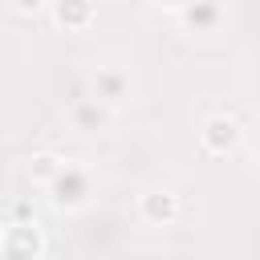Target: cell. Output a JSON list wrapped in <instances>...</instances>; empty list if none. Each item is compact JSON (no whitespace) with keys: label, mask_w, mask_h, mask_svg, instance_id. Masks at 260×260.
Segmentation results:
<instances>
[{"label":"cell","mask_w":260,"mask_h":260,"mask_svg":"<svg viewBox=\"0 0 260 260\" xmlns=\"http://www.w3.org/2000/svg\"><path fill=\"white\" fill-rule=\"evenodd\" d=\"M134 207H138V219L150 223V228H171V223L183 215V199H179L175 191H167V187H150V191H142Z\"/></svg>","instance_id":"obj_4"},{"label":"cell","mask_w":260,"mask_h":260,"mask_svg":"<svg viewBox=\"0 0 260 260\" xmlns=\"http://www.w3.org/2000/svg\"><path fill=\"white\" fill-rule=\"evenodd\" d=\"M0 256L4 260H41L45 256V232L37 219H8L0 232Z\"/></svg>","instance_id":"obj_2"},{"label":"cell","mask_w":260,"mask_h":260,"mask_svg":"<svg viewBox=\"0 0 260 260\" xmlns=\"http://www.w3.org/2000/svg\"><path fill=\"white\" fill-rule=\"evenodd\" d=\"M175 16H179L183 32H215L228 20V4L223 0H187Z\"/></svg>","instance_id":"obj_7"},{"label":"cell","mask_w":260,"mask_h":260,"mask_svg":"<svg viewBox=\"0 0 260 260\" xmlns=\"http://www.w3.org/2000/svg\"><path fill=\"white\" fill-rule=\"evenodd\" d=\"M49 191V203L57 211H81L89 199H93V171L85 162H65L61 175L45 187Z\"/></svg>","instance_id":"obj_1"},{"label":"cell","mask_w":260,"mask_h":260,"mask_svg":"<svg viewBox=\"0 0 260 260\" xmlns=\"http://www.w3.org/2000/svg\"><path fill=\"white\" fill-rule=\"evenodd\" d=\"M256 154H260V142H256Z\"/></svg>","instance_id":"obj_13"},{"label":"cell","mask_w":260,"mask_h":260,"mask_svg":"<svg viewBox=\"0 0 260 260\" xmlns=\"http://www.w3.org/2000/svg\"><path fill=\"white\" fill-rule=\"evenodd\" d=\"M8 219H37L32 199H12V203H8Z\"/></svg>","instance_id":"obj_10"},{"label":"cell","mask_w":260,"mask_h":260,"mask_svg":"<svg viewBox=\"0 0 260 260\" xmlns=\"http://www.w3.org/2000/svg\"><path fill=\"white\" fill-rule=\"evenodd\" d=\"M12 4V12H20V16H37L41 8H49V0H8Z\"/></svg>","instance_id":"obj_11"},{"label":"cell","mask_w":260,"mask_h":260,"mask_svg":"<svg viewBox=\"0 0 260 260\" xmlns=\"http://www.w3.org/2000/svg\"><path fill=\"white\" fill-rule=\"evenodd\" d=\"M49 12H53V20H57L65 32H81V28L93 24L98 0H49Z\"/></svg>","instance_id":"obj_8"},{"label":"cell","mask_w":260,"mask_h":260,"mask_svg":"<svg viewBox=\"0 0 260 260\" xmlns=\"http://www.w3.org/2000/svg\"><path fill=\"white\" fill-rule=\"evenodd\" d=\"M154 4H162V8H175V12H179V8L187 4V0H154Z\"/></svg>","instance_id":"obj_12"},{"label":"cell","mask_w":260,"mask_h":260,"mask_svg":"<svg viewBox=\"0 0 260 260\" xmlns=\"http://www.w3.org/2000/svg\"><path fill=\"white\" fill-rule=\"evenodd\" d=\"M89 93H98L106 106H126L130 98H134V77H130V69L126 65H98L93 73H89Z\"/></svg>","instance_id":"obj_3"},{"label":"cell","mask_w":260,"mask_h":260,"mask_svg":"<svg viewBox=\"0 0 260 260\" xmlns=\"http://www.w3.org/2000/svg\"><path fill=\"white\" fill-rule=\"evenodd\" d=\"M65 118H69V126H73V130H81V134H102V130L114 122V106H106L98 93H89V98L69 102Z\"/></svg>","instance_id":"obj_6"},{"label":"cell","mask_w":260,"mask_h":260,"mask_svg":"<svg viewBox=\"0 0 260 260\" xmlns=\"http://www.w3.org/2000/svg\"><path fill=\"white\" fill-rule=\"evenodd\" d=\"M61 167H65V158L61 154H53V150H37L32 158H28V179H32V187H49L57 175H61Z\"/></svg>","instance_id":"obj_9"},{"label":"cell","mask_w":260,"mask_h":260,"mask_svg":"<svg viewBox=\"0 0 260 260\" xmlns=\"http://www.w3.org/2000/svg\"><path fill=\"white\" fill-rule=\"evenodd\" d=\"M199 142H203L207 154H232L244 142V130L232 114H207L203 126H199Z\"/></svg>","instance_id":"obj_5"}]
</instances>
